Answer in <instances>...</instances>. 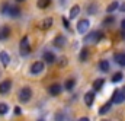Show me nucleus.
I'll return each mask as SVG.
<instances>
[{"label":"nucleus","instance_id":"nucleus-19","mask_svg":"<svg viewBox=\"0 0 125 121\" xmlns=\"http://www.w3.org/2000/svg\"><path fill=\"white\" fill-rule=\"evenodd\" d=\"M115 61L119 64V66H122V67H125V54L124 53H121V54H115Z\"/></svg>","mask_w":125,"mask_h":121},{"label":"nucleus","instance_id":"nucleus-34","mask_svg":"<svg viewBox=\"0 0 125 121\" xmlns=\"http://www.w3.org/2000/svg\"><path fill=\"white\" fill-rule=\"evenodd\" d=\"M16 1H23V0H16Z\"/></svg>","mask_w":125,"mask_h":121},{"label":"nucleus","instance_id":"nucleus-27","mask_svg":"<svg viewBox=\"0 0 125 121\" xmlns=\"http://www.w3.org/2000/svg\"><path fill=\"white\" fill-rule=\"evenodd\" d=\"M62 24H64V26H65V28H67V29L70 31V24H68V22H67V19H65V18H62Z\"/></svg>","mask_w":125,"mask_h":121},{"label":"nucleus","instance_id":"nucleus-14","mask_svg":"<svg viewBox=\"0 0 125 121\" xmlns=\"http://www.w3.org/2000/svg\"><path fill=\"white\" fill-rule=\"evenodd\" d=\"M111 108H112V102H106L105 105H102V107H100L99 114H100V115H105V114H108V112L111 111Z\"/></svg>","mask_w":125,"mask_h":121},{"label":"nucleus","instance_id":"nucleus-18","mask_svg":"<svg viewBox=\"0 0 125 121\" xmlns=\"http://www.w3.org/2000/svg\"><path fill=\"white\" fill-rule=\"evenodd\" d=\"M9 35H10V29H9L7 26H3V28L0 29V41H1V39H7Z\"/></svg>","mask_w":125,"mask_h":121},{"label":"nucleus","instance_id":"nucleus-7","mask_svg":"<svg viewBox=\"0 0 125 121\" xmlns=\"http://www.w3.org/2000/svg\"><path fill=\"white\" fill-rule=\"evenodd\" d=\"M45 67V63L44 61H35L33 64L31 66V73L32 74H39Z\"/></svg>","mask_w":125,"mask_h":121},{"label":"nucleus","instance_id":"nucleus-24","mask_svg":"<svg viewBox=\"0 0 125 121\" xmlns=\"http://www.w3.org/2000/svg\"><path fill=\"white\" fill-rule=\"evenodd\" d=\"M122 77H124V74H122L121 72H116V73L112 76V82H114V83H118V82L122 80Z\"/></svg>","mask_w":125,"mask_h":121},{"label":"nucleus","instance_id":"nucleus-35","mask_svg":"<svg viewBox=\"0 0 125 121\" xmlns=\"http://www.w3.org/2000/svg\"><path fill=\"white\" fill-rule=\"evenodd\" d=\"M38 121H44V120H38Z\"/></svg>","mask_w":125,"mask_h":121},{"label":"nucleus","instance_id":"nucleus-22","mask_svg":"<svg viewBox=\"0 0 125 121\" xmlns=\"http://www.w3.org/2000/svg\"><path fill=\"white\" fill-rule=\"evenodd\" d=\"M51 25H52V18H47V19L42 22L41 28H42L44 31H47V29H50V28H51Z\"/></svg>","mask_w":125,"mask_h":121},{"label":"nucleus","instance_id":"nucleus-6","mask_svg":"<svg viewBox=\"0 0 125 121\" xmlns=\"http://www.w3.org/2000/svg\"><path fill=\"white\" fill-rule=\"evenodd\" d=\"M124 101H125V96H124V93H122V89H115L111 102H112V104H121V102H124Z\"/></svg>","mask_w":125,"mask_h":121},{"label":"nucleus","instance_id":"nucleus-28","mask_svg":"<svg viewBox=\"0 0 125 121\" xmlns=\"http://www.w3.org/2000/svg\"><path fill=\"white\" fill-rule=\"evenodd\" d=\"M15 114H16V115H21V114H22V111H21L19 107H15Z\"/></svg>","mask_w":125,"mask_h":121},{"label":"nucleus","instance_id":"nucleus-26","mask_svg":"<svg viewBox=\"0 0 125 121\" xmlns=\"http://www.w3.org/2000/svg\"><path fill=\"white\" fill-rule=\"evenodd\" d=\"M9 112V107L6 104H0V115H4Z\"/></svg>","mask_w":125,"mask_h":121},{"label":"nucleus","instance_id":"nucleus-4","mask_svg":"<svg viewBox=\"0 0 125 121\" xmlns=\"http://www.w3.org/2000/svg\"><path fill=\"white\" fill-rule=\"evenodd\" d=\"M32 98V89L29 86H25V88H22L21 92H19V101L21 102H23V104H26V102H29Z\"/></svg>","mask_w":125,"mask_h":121},{"label":"nucleus","instance_id":"nucleus-3","mask_svg":"<svg viewBox=\"0 0 125 121\" xmlns=\"http://www.w3.org/2000/svg\"><path fill=\"white\" fill-rule=\"evenodd\" d=\"M1 12L6 13V15H9L10 18H18L21 15V9L18 6H9V4H4L1 7Z\"/></svg>","mask_w":125,"mask_h":121},{"label":"nucleus","instance_id":"nucleus-12","mask_svg":"<svg viewBox=\"0 0 125 121\" xmlns=\"http://www.w3.org/2000/svg\"><path fill=\"white\" fill-rule=\"evenodd\" d=\"M0 61L4 67H7L10 64V56L6 53V51H0Z\"/></svg>","mask_w":125,"mask_h":121},{"label":"nucleus","instance_id":"nucleus-31","mask_svg":"<svg viewBox=\"0 0 125 121\" xmlns=\"http://www.w3.org/2000/svg\"><path fill=\"white\" fill-rule=\"evenodd\" d=\"M121 28H122V29H125V19L121 22Z\"/></svg>","mask_w":125,"mask_h":121},{"label":"nucleus","instance_id":"nucleus-9","mask_svg":"<svg viewBox=\"0 0 125 121\" xmlns=\"http://www.w3.org/2000/svg\"><path fill=\"white\" fill-rule=\"evenodd\" d=\"M10 89H12V82L10 80H3L0 83V93L1 95H6Z\"/></svg>","mask_w":125,"mask_h":121},{"label":"nucleus","instance_id":"nucleus-33","mask_svg":"<svg viewBox=\"0 0 125 121\" xmlns=\"http://www.w3.org/2000/svg\"><path fill=\"white\" fill-rule=\"evenodd\" d=\"M122 93H124V96H125V86L122 88Z\"/></svg>","mask_w":125,"mask_h":121},{"label":"nucleus","instance_id":"nucleus-10","mask_svg":"<svg viewBox=\"0 0 125 121\" xmlns=\"http://www.w3.org/2000/svg\"><path fill=\"white\" fill-rule=\"evenodd\" d=\"M42 59H44V63H47V64H54L55 63V56L51 51H45L42 54Z\"/></svg>","mask_w":125,"mask_h":121},{"label":"nucleus","instance_id":"nucleus-1","mask_svg":"<svg viewBox=\"0 0 125 121\" xmlns=\"http://www.w3.org/2000/svg\"><path fill=\"white\" fill-rule=\"evenodd\" d=\"M102 38H103V34L100 31H92L90 34H87L84 36V42L86 44H97Z\"/></svg>","mask_w":125,"mask_h":121},{"label":"nucleus","instance_id":"nucleus-2","mask_svg":"<svg viewBox=\"0 0 125 121\" xmlns=\"http://www.w3.org/2000/svg\"><path fill=\"white\" fill-rule=\"evenodd\" d=\"M19 53L22 57H28L31 54V45H29V39L28 36H23L21 39V44H19Z\"/></svg>","mask_w":125,"mask_h":121},{"label":"nucleus","instance_id":"nucleus-11","mask_svg":"<svg viewBox=\"0 0 125 121\" xmlns=\"http://www.w3.org/2000/svg\"><path fill=\"white\" fill-rule=\"evenodd\" d=\"M65 42H67V39H65L64 35H57V36L54 38V45H55L57 48H62V47L65 45Z\"/></svg>","mask_w":125,"mask_h":121},{"label":"nucleus","instance_id":"nucleus-36","mask_svg":"<svg viewBox=\"0 0 125 121\" xmlns=\"http://www.w3.org/2000/svg\"><path fill=\"white\" fill-rule=\"evenodd\" d=\"M103 121H108V120H103Z\"/></svg>","mask_w":125,"mask_h":121},{"label":"nucleus","instance_id":"nucleus-32","mask_svg":"<svg viewBox=\"0 0 125 121\" xmlns=\"http://www.w3.org/2000/svg\"><path fill=\"white\" fill-rule=\"evenodd\" d=\"M79 121H90V120H89L87 117H83V118H80V120H79Z\"/></svg>","mask_w":125,"mask_h":121},{"label":"nucleus","instance_id":"nucleus-29","mask_svg":"<svg viewBox=\"0 0 125 121\" xmlns=\"http://www.w3.org/2000/svg\"><path fill=\"white\" fill-rule=\"evenodd\" d=\"M112 22H114V18H112V16L106 18V21H105V24H112Z\"/></svg>","mask_w":125,"mask_h":121},{"label":"nucleus","instance_id":"nucleus-30","mask_svg":"<svg viewBox=\"0 0 125 121\" xmlns=\"http://www.w3.org/2000/svg\"><path fill=\"white\" fill-rule=\"evenodd\" d=\"M119 10H121V12H125V3H122V4L119 6Z\"/></svg>","mask_w":125,"mask_h":121},{"label":"nucleus","instance_id":"nucleus-5","mask_svg":"<svg viewBox=\"0 0 125 121\" xmlns=\"http://www.w3.org/2000/svg\"><path fill=\"white\" fill-rule=\"evenodd\" d=\"M89 28H90V22L87 19H80L77 22V32L79 34H86L89 31Z\"/></svg>","mask_w":125,"mask_h":121},{"label":"nucleus","instance_id":"nucleus-21","mask_svg":"<svg viewBox=\"0 0 125 121\" xmlns=\"http://www.w3.org/2000/svg\"><path fill=\"white\" fill-rule=\"evenodd\" d=\"M50 4H51V0H38L36 1V6L39 9H47Z\"/></svg>","mask_w":125,"mask_h":121},{"label":"nucleus","instance_id":"nucleus-15","mask_svg":"<svg viewBox=\"0 0 125 121\" xmlns=\"http://www.w3.org/2000/svg\"><path fill=\"white\" fill-rule=\"evenodd\" d=\"M109 69H111V66H109V61L108 60H102L100 63H99V70L100 72H109Z\"/></svg>","mask_w":125,"mask_h":121},{"label":"nucleus","instance_id":"nucleus-20","mask_svg":"<svg viewBox=\"0 0 125 121\" xmlns=\"http://www.w3.org/2000/svg\"><path fill=\"white\" fill-rule=\"evenodd\" d=\"M103 85H105V80L103 79H96L93 82V89L94 91H100L103 88Z\"/></svg>","mask_w":125,"mask_h":121},{"label":"nucleus","instance_id":"nucleus-25","mask_svg":"<svg viewBox=\"0 0 125 121\" xmlns=\"http://www.w3.org/2000/svg\"><path fill=\"white\" fill-rule=\"evenodd\" d=\"M87 57H89V50H87V48H83V50L80 51V60L86 61L87 60Z\"/></svg>","mask_w":125,"mask_h":121},{"label":"nucleus","instance_id":"nucleus-13","mask_svg":"<svg viewBox=\"0 0 125 121\" xmlns=\"http://www.w3.org/2000/svg\"><path fill=\"white\" fill-rule=\"evenodd\" d=\"M93 102H94V93L93 92H86V95H84V104L87 107H92Z\"/></svg>","mask_w":125,"mask_h":121},{"label":"nucleus","instance_id":"nucleus-8","mask_svg":"<svg viewBox=\"0 0 125 121\" xmlns=\"http://www.w3.org/2000/svg\"><path fill=\"white\" fill-rule=\"evenodd\" d=\"M62 91V86L61 85H58V83H54V85H51L50 88H48V93L51 95V96H57V95H60Z\"/></svg>","mask_w":125,"mask_h":121},{"label":"nucleus","instance_id":"nucleus-17","mask_svg":"<svg viewBox=\"0 0 125 121\" xmlns=\"http://www.w3.org/2000/svg\"><path fill=\"white\" fill-rule=\"evenodd\" d=\"M74 86H76V80H74V79H68V80H65V83H64V89H65V91H73Z\"/></svg>","mask_w":125,"mask_h":121},{"label":"nucleus","instance_id":"nucleus-23","mask_svg":"<svg viewBox=\"0 0 125 121\" xmlns=\"http://www.w3.org/2000/svg\"><path fill=\"white\" fill-rule=\"evenodd\" d=\"M118 7H119V3H118V1H112V3L106 7V12H108V13H112V12H115Z\"/></svg>","mask_w":125,"mask_h":121},{"label":"nucleus","instance_id":"nucleus-16","mask_svg":"<svg viewBox=\"0 0 125 121\" xmlns=\"http://www.w3.org/2000/svg\"><path fill=\"white\" fill-rule=\"evenodd\" d=\"M79 13H80V7H79V6L76 4V6H73V7H71V10H70V15H68V18H70V19H76Z\"/></svg>","mask_w":125,"mask_h":121}]
</instances>
